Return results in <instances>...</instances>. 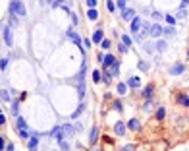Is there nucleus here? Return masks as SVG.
<instances>
[{
  "label": "nucleus",
  "instance_id": "1",
  "mask_svg": "<svg viewBox=\"0 0 189 151\" xmlns=\"http://www.w3.org/2000/svg\"><path fill=\"white\" fill-rule=\"evenodd\" d=\"M10 14L12 16H18V18H23L27 14V8L21 0H12L10 2Z\"/></svg>",
  "mask_w": 189,
  "mask_h": 151
},
{
  "label": "nucleus",
  "instance_id": "2",
  "mask_svg": "<svg viewBox=\"0 0 189 151\" xmlns=\"http://www.w3.org/2000/svg\"><path fill=\"white\" fill-rule=\"evenodd\" d=\"M2 33H4V43H6V47H12V45H14L12 27H10V25H4V27H2Z\"/></svg>",
  "mask_w": 189,
  "mask_h": 151
},
{
  "label": "nucleus",
  "instance_id": "3",
  "mask_svg": "<svg viewBox=\"0 0 189 151\" xmlns=\"http://www.w3.org/2000/svg\"><path fill=\"white\" fill-rule=\"evenodd\" d=\"M66 37H68V39H72V41H73V43H75V45H77V47H79V48L83 47V39H81V37H79V35H77V33H75V31H73V29H68V33H66ZM83 48H85V47H83Z\"/></svg>",
  "mask_w": 189,
  "mask_h": 151
},
{
  "label": "nucleus",
  "instance_id": "4",
  "mask_svg": "<svg viewBox=\"0 0 189 151\" xmlns=\"http://www.w3.org/2000/svg\"><path fill=\"white\" fill-rule=\"evenodd\" d=\"M143 25V19H141V16H135L133 19H131V27H129V31L133 35H137L139 33V27Z\"/></svg>",
  "mask_w": 189,
  "mask_h": 151
},
{
  "label": "nucleus",
  "instance_id": "5",
  "mask_svg": "<svg viewBox=\"0 0 189 151\" xmlns=\"http://www.w3.org/2000/svg\"><path fill=\"white\" fill-rule=\"evenodd\" d=\"M85 91H87V87H85V76H77V93H79V99L85 97Z\"/></svg>",
  "mask_w": 189,
  "mask_h": 151
},
{
  "label": "nucleus",
  "instance_id": "6",
  "mask_svg": "<svg viewBox=\"0 0 189 151\" xmlns=\"http://www.w3.org/2000/svg\"><path fill=\"white\" fill-rule=\"evenodd\" d=\"M126 128H127L126 122L118 120L116 124H114V134H116V136H126Z\"/></svg>",
  "mask_w": 189,
  "mask_h": 151
},
{
  "label": "nucleus",
  "instance_id": "7",
  "mask_svg": "<svg viewBox=\"0 0 189 151\" xmlns=\"http://www.w3.org/2000/svg\"><path fill=\"white\" fill-rule=\"evenodd\" d=\"M116 56L112 54V52H108V54H104V58H102V64H104V68H110V66H114L116 64Z\"/></svg>",
  "mask_w": 189,
  "mask_h": 151
},
{
  "label": "nucleus",
  "instance_id": "8",
  "mask_svg": "<svg viewBox=\"0 0 189 151\" xmlns=\"http://www.w3.org/2000/svg\"><path fill=\"white\" fill-rule=\"evenodd\" d=\"M185 72V64H174L170 68V76H182Z\"/></svg>",
  "mask_w": 189,
  "mask_h": 151
},
{
  "label": "nucleus",
  "instance_id": "9",
  "mask_svg": "<svg viewBox=\"0 0 189 151\" xmlns=\"http://www.w3.org/2000/svg\"><path fill=\"white\" fill-rule=\"evenodd\" d=\"M98 138H100V132H98V128L94 126V128L91 130V134H89V144H91V145H94V144L98 141Z\"/></svg>",
  "mask_w": 189,
  "mask_h": 151
},
{
  "label": "nucleus",
  "instance_id": "10",
  "mask_svg": "<svg viewBox=\"0 0 189 151\" xmlns=\"http://www.w3.org/2000/svg\"><path fill=\"white\" fill-rule=\"evenodd\" d=\"M141 95L145 97V99H153V95H154V85L149 83V85H147V87L141 91Z\"/></svg>",
  "mask_w": 189,
  "mask_h": 151
},
{
  "label": "nucleus",
  "instance_id": "11",
  "mask_svg": "<svg viewBox=\"0 0 189 151\" xmlns=\"http://www.w3.org/2000/svg\"><path fill=\"white\" fill-rule=\"evenodd\" d=\"M133 18H135V12L131 10V8H126V10H122V19H124V22H131Z\"/></svg>",
  "mask_w": 189,
  "mask_h": 151
},
{
  "label": "nucleus",
  "instance_id": "12",
  "mask_svg": "<svg viewBox=\"0 0 189 151\" xmlns=\"http://www.w3.org/2000/svg\"><path fill=\"white\" fill-rule=\"evenodd\" d=\"M48 138H52V140H62L64 134H62V126H56L54 130H52L50 134H48Z\"/></svg>",
  "mask_w": 189,
  "mask_h": 151
},
{
  "label": "nucleus",
  "instance_id": "13",
  "mask_svg": "<svg viewBox=\"0 0 189 151\" xmlns=\"http://www.w3.org/2000/svg\"><path fill=\"white\" fill-rule=\"evenodd\" d=\"M162 31H164V27H160L158 23H154V25H151L149 35H153V37H160V35H162Z\"/></svg>",
  "mask_w": 189,
  "mask_h": 151
},
{
  "label": "nucleus",
  "instance_id": "14",
  "mask_svg": "<svg viewBox=\"0 0 189 151\" xmlns=\"http://www.w3.org/2000/svg\"><path fill=\"white\" fill-rule=\"evenodd\" d=\"M127 128L133 130V132H139V130H141V122H139L137 118H131V120L127 122Z\"/></svg>",
  "mask_w": 189,
  "mask_h": 151
},
{
  "label": "nucleus",
  "instance_id": "15",
  "mask_svg": "<svg viewBox=\"0 0 189 151\" xmlns=\"http://www.w3.org/2000/svg\"><path fill=\"white\" fill-rule=\"evenodd\" d=\"M37 147H39V138L31 136V140L27 141V149H29V151H37Z\"/></svg>",
  "mask_w": 189,
  "mask_h": 151
},
{
  "label": "nucleus",
  "instance_id": "16",
  "mask_svg": "<svg viewBox=\"0 0 189 151\" xmlns=\"http://www.w3.org/2000/svg\"><path fill=\"white\" fill-rule=\"evenodd\" d=\"M126 83H127V87H141V77L133 76V77H129Z\"/></svg>",
  "mask_w": 189,
  "mask_h": 151
},
{
  "label": "nucleus",
  "instance_id": "17",
  "mask_svg": "<svg viewBox=\"0 0 189 151\" xmlns=\"http://www.w3.org/2000/svg\"><path fill=\"white\" fill-rule=\"evenodd\" d=\"M62 134L66 138H72L73 134H75V128H73V126H69V124H64L62 126Z\"/></svg>",
  "mask_w": 189,
  "mask_h": 151
},
{
  "label": "nucleus",
  "instance_id": "18",
  "mask_svg": "<svg viewBox=\"0 0 189 151\" xmlns=\"http://www.w3.org/2000/svg\"><path fill=\"white\" fill-rule=\"evenodd\" d=\"M102 39H104V33H102V29H97V31L93 33V37H91V41H93L94 45H97V43H100Z\"/></svg>",
  "mask_w": 189,
  "mask_h": 151
},
{
  "label": "nucleus",
  "instance_id": "19",
  "mask_svg": "<svg viewBox=\"0 0 189 151\" xmlns=\"http://www.w3.org/2000/svg\"><path fill=\"white\" fill-rule=\"evenodd\" d=\"M87 19H91V22H97V19H98V10H97V8H89Z\"/></svg>",
  "mask_w": 189,
  "mask_h": 151
},
{
  "label": "nucleus",
  "instance_id": "20",
  "mask_svg": "<svg viewBox=\"0 0 189 151\" xmlns=\"http://www.w3.org/2000/svg\"><path fill=\"white\" fill-rule=\"evenodd\" d=\"M16 128H19V130H27V122L23 120L21 116H16Z\"/></svg>",
  "mask_w": 189,
  "mask_h": 151
},
{
  "label": "nucleus",
  "instance_id": "21",
  "mask_svg": "<svg viewBox=\"0 0 189 151\" xmlns=\"http://www.w3.org/2000/svg\"><path fill=\"white\" fill-rule=\"evenodd\" d=\"M10 111H12V114H14V116H19V101H12Z\"/></svg>",
  "mask_w": 189,
  "mask_h": 151
},
{
  "label": "nucleus",
  "instance_id": "22",
  "mask_svg": "<svg viewBox=\"0 0 189 151\" xmlns=\"http://www.w3.org/2000/svg\"><path fill=\"white\" fill-rule=\"evenodd\" d=\"M153 47H154V51L162 52V51H166V41H157V43H154Z\"/></svg>",
  "mask_w": 189,
  "mask_h": 151
},
{
  "label": "nucleus",
  "instance_id": "23",
  "mask_svg": "<svg viewBox=\"0 0 189 151\" xmlns=\"http://www.w3.org/2000/svg\"><path fill=\"white\" fill-rule=\"evenodd\" d=\"M178 103H179V105H183V107H189V97L182 93V95H178Z\"/></svg>",
  "mask_w": 189,
  "mask_h": 151
},
{
  "label": "nucleus",
  "instance_id": "24",
  "mask_svg": "<svg viewBox=\"0 0 189 151\" xmlns=\"http://www.w3.org/2000/svg\"><path fill=\"white\" fill-rule=\"evenodd\" d=\"M127 83H124V81H122V83H118V95H126L127 93Z\"/></svg>",
  "mask_w": 189,
  "mask_h": 151
},
{
  "label": "nucleus",
  "instance_id": "25",
  "mask_svg": "<svg viewBox=\"0 0 189 151\" xmlns=\"http://www.w3.org/2000/svg\"><path fill=\"white\" fill-rule=\"evenodd\" d=\"M164 116H166V109H164V107H158V109H157V120H164Z\"/></svg>",
  "mask_w": 189,
  "mask_h": 151
},
{
  "label": "nucleus",
  "instance_id": "26",
  "mask_svg": "<svg viewBox=\"0 0 189 151\" xmlns=\"http://www.w3.org/2000/svg\"><path fill=\"white\" fill-rule=\"evenodd\" d=\"M110 72V76H118L120 74V60H116V64L112 66V70H108Z\"/></svg>",
  "mask_w": 189,
  "mask_h": 151
},
{
  "label": "nucleus",
  "instance_id": "27",
  "mask_svg": "<svg viewBox=\"0 0 189 151\" xmlns=\"http://www.w3.org/2000/svg\"><path fill=\"white\" fill-rule=\"evenodd\" d=\"M100 47L104 48V51H110V47H112V41H110V39H102V41H100Z\"/></svg>",
  "mask_w": 189,
  "mask_h": 151
},
{
  "label": "nucleus",
  "instance_id": "28",
  "mask_svg": "<svg viewBox=\"0 0 189 151\" xmlns=\"http://www.w3.org/2000/svg\"><path fill=\"white\" fill-rule=\"evenodd\" d=\"M162 35H166V37H174V35H176V29L170 25V27H166V29L162 31Z\"/></svg>",
  "mask_w": 189,
  "mask_h": 151
},
{
  "label": "nucleus",
  "instance_id": "29",
  "mask_svg": "<svg viewBox=\"0 0 189 151\" xmlns=\"http://www.w3.org/2000/svg\"><path fill=\"white\" fill-rule=\"evenodd\" d=\"M16 25H19V18H18V16H12V14H10V27L14 29Z\"/></svg>",
  "mask_w": 189,
  "mask_h": 151
},
{
  "label": "nucleus",
  "instance_id": "30",
  "mask_svg": "<svg viewBox=\"0 0 189 151\" xmlns=\"http://www.w3.org/2000/svg\"><path fill=\"white\" fill-rule=\"evenodd\" d=\"M58 145H60V149H62V151H69V144L64 140V138H62V140H58Z\"/></svg>",
  "mask_w": 189,
  "mask_h": 151
},
{
  "label": "nucleus",
  "instance_id": "31",
  "mask_svg": "<svg viewBox=\"0 0 189 151\" xmlns=\"http://www.w3.org/2000/svg\"><path fill=\"white\" fill-rule=\"evenodd\" d=\"M91 77H93V81H94V83H98V81H102V74H100V72H98V70H94Z\"/></svg>",
  "mask_w": 189,
  "mask_h": 151
},
{
  "label": "nucleus",
  "instance_id": "32",
  "mask_svg": "<svg viewBox=\"0 0 189 151\" xmlns=\"http://www.w3.org/2000/svg\"><path fill=\"white\" fill-rule=\"evenodd\" d=\"M106 10L114 12V10H116V2H114V0H106Z\"/></svg>",
  "mask_w": 189,
  "mask_h": 151
},
{
  "label": "nucleus",
  "instance_id": "33",
  "mask_svg": "<svg viewBox=\"0 0 189 151\" xmlns=\"http://www.w3.org/2000/svg\"><path fill=\"white\" fill-rule=\"evenodd\" d=\"M83 111H85V105H83V103H81V105H79V109H77V111H75V112H73V114H72V118H77V116H79V114H81V112H83Z\"/></svg>",
  "mask_w": 189,
  "mask_h": 151
},
{
  "label": "nucleus",
  "instance_id": "34",
  "mask_svg": "<svg viewBox=\"0 0 189 151\" xmlns=\"http://www.w3.org/2000/svg\"><path fill=\"white\" fill-rule=\"evenodd\" d=\"M122 43H124L126 47H131V37L129 35H122Z\"/></svg>",
  "mask_w": 189,
  "mask_h": 151
},
{
  "label": "nucleus",
  "instance_id": "35",
  "mask_svg": "<svg viewBox=\"0 0 189 151\" xmlns=\"http://www.w3.org/2000/svg\"><path fill=\"white\" fill-rule=\"evenodd\" d=\"M18 136L21 138V140H29V132H27V130H19Z\"/></svg>",
  "mask_w": 189,
  "mask_h": 151
},
{
  "label": "nucleus",
  "instance_id": "36",
  "mask_svg": "<svg viewBox=\"0 0 189 151\" xmlns=\"http://www.w3.org/2000/svg\"><path fill=\"white\" fill-rule=\"evenodd\" d=\"M164 19H166V22H168V23H170V25H172V27H174V25H176V16H164Z\"/></svg>",
  "mask_w": 189,
  "mask_h": 151
},
{
  "label": "nucleus",
  "instance_id": "37",
  "mask_svg": "<svg viewBox=\"0 0 189 151\" xmlns=\"http://www.w3.org/2000/svg\"><path fill=\"white\" fill-rule=\"evenodd\" d=\"M185 8H179V10H178V16H176V19H183V18H185Z\"/></svg>",
  "mask_w": 189,
  "mask_h": 151
},
{
  "label": "nucleus",
  "instance_id": "38",
  "mask_svg": "<svg viewBox=\"0 0 189 151\" xmlns=\"http://www.w3.org/2000/svg\"><path fill=\"white\" fill-rule=\"evenodd\" d=\"M151 109H153V101H151V99H147V103L143 105V111H151Z\"/></svg>",
  "mask_w": 189,
  "mask_h": 151
},
{
  "label": "nucleus",
  "instance_id": "39",
  "mask_svg": "<svg viewBox=\"0 0 189 151\" xmlns=\"http://www.w3.org/2000/svg\"><path fill=\"white\" fill-rule=\"evenodd\" d=\"M0 99H2V101H10V93H8L6 89H4V91L0 93Z\"/></svg>",
  "mask_w": 189,
  "mask_h": 151
},
{
  "label": "nucleus",
  "instance_id": "40",
  "mask_svg": "<svg viewBox=\"0 0 189 151\" xmlns=\"http://www.w3.org/2000/svg\"><path fill=\"white\" fill-rule=\"evenodd\" d=\"M114 109H116L118 112H122V111H124V107H122V103H120V101H114Z\"/></svg>",
  "mask_w": 189,
  "mask_h": 151
},
{
  "label": "nucleus",
  "instance_id": "41",
  "mask_svg": "<svg viewBox=\"0 0 189 151\" xmlns=\"http://www.w3.org/2000/svg\"><path fill=\"white\" fill-rule=\"evenodd\" d=\"M126 2H127V0H118V2H116V6L120 8V10H126Z\"/></svg>",
  "mask_w": 189,
  "mask_h": 151
},
{
  "label": "nucleus",
  "instance_id": "42",
  "mask_svg": "<svg viewBox=\"0 0 189 151\" xmlns=\"http://www.w3.org/2000/svg\"><path fill=\"white\" fill-rule=\"evenodd\" d=\"M122 151H135V145H133V144H127V145L122 147Z\"/></svg>",
  "mask_w": 189,
  "mask_h": 151
},
{
  "label": "nucleus",
  "instance_id": "43",
  "mask_svg": "<svg viewBox=\"0 0 189 151\" xmlns=\"http://www.w3.org/2000/svg\"><path fill=\"white\" fill-rule=\"evenodd\" d=\"M6 66H8V58H2L0 60V70H6Z\"/></svg>",
  "mask_w": 189,
  "mask_h": 151
},
{
  "label": "nucleus",
  "instance_id": "44",
  "mask_svg": "<svg viewBox=\"0 0 189 151\" xmlns=\"http://www.w3.org/2000/svg\"><path fill=\"white\" fill-rule=\"evenodd\" d=\"M69 16H72V23H73V25H77V23H79V19H77V16L73 14V12H72V14H69Z\"/></svg>",
  "mask_w": 189,
  "mask_h": 151
},
{
  "label": "nucleus",
  "instance_id": "45",
  "mask_svg": "<svg viewBox=\"0 0 189 151\" xmlns=\"http://www.w3.org/2000/svg\"><path fill=\"white\" fill-rule=\"evenodd\" d=\"M97 2L98 0H87V6L89 8H97Z\"/></svg>",
  "mask_w": 189,
  "mask_h": 151
},
{
  "label": "nucleus",
  "instance_id": "46",
  "mask_svg": "<svg viewBox=\"0 0 189 151\" xmlns=\"http://www.w3.org/2000/svg\"><path fill=\"white\" fill-rule=\"evenodd\" d=\"M153 18H154V19H157V22H158V19H162L164 16L160 14V12H153Z\"/></svg>",
  "mask_w": 189,
  "mask_h": 151
},
{
  "label": "nucleus",
  "instance_id": "47",
  "mask_svg": "<svg viewBox=\"0 0 189 151\" xmlns=\"http://www.w3.org/2000/svg\"><path fill=\"white\" fill-rule=\"evenodd\" d=\"M64 2H66V0H54V4H52V8H58V6H62Z\"/></svg>",
  "mask_w": 189,
  "mask_h": 151
},
{
  "label": "nucleus",
  "instance_id": "48",
  "mask_svg": "<svg viewBox=\"0 0 189 151\" xmlns=\"http://www.w3.org/2000/svg\"><path fill=\"white\" fill-rule=\"evenodd\" d=\"M6 141H4V138H0V151H4V149H6Z\"/></svg>",
  "mask_w": 189,
  "mask_h": 151
},
{
  "label": "nucleus",
  "instance_id": "49",
  "mask_svg": "<svg viewBox=\"0 0 189 151\" xmlns=\"http://www.w3.org/2000/svg\"><path fill=\"white\" fill-rule=\"evenodd\" d=\"M4 124H6V116L0 112V126H4Z\"/></svg>",
  "mask_w": 189,
  "mask_h": 151
},
{
  "label": "nucleus",
  "instance_id": "50",
  "mask_svg": "<svg viewBox=\"0 0 189 151\" xmlns=\"http://www.w3.org/2000/svg\"><path fill=\"white\" fill-rule=\"evenodd\" d=\"M137 66H139V70H147V68H149V66H147V64H145V62H139V64H137Z\"/></svg>",
  "mask_w": 189,
  "mask_h": 151
},
{
  "label": "nucleus",
  "instance_id": "51",
  "mask_svg": "<svg viewBox=\"0 0 189 151\" xmlns=\"http://www.w3.org/2000/svg\"><path fill=\"white\" fill-rule=\"evenodd\" d=\"M91 43H93L91 39H83V47H91Z\"/></svg>",
  "mask_w": 189,
  "mask_h": 151
},
{
  "label": "nucleus",
  "instance_id": "52",
  "mask_svg": "<svg viewBox=\"0 0 189 151\" xmlns=\"http://www.w3.org/2000/svg\"><path fill=\"white\" fill-rule=\"evenodd\" d=\"M6 151H16V149H14V145H12V144H8L6 145Z\"/></svg>",
  "mask_w": 189,
  "mask_h": 151
},
{
  "label": "nucleus",
  "instance_id": "53",
  "mask_svg": "<svg viewBox=\"0 0 189 151\" xmlns=\"http://www.w3.org/2000/svg\"><path fill=\"white\" fill-rule=\"evenodd\" d=\"M187 4H189V0H183V2H182V8H185Z\"/></svg>",
  "mask_w": 189,
  "mask_h": 151
},
{
  "label": "nucleus",
  "instance_id": "54",
  "mask_svg": "<svg viewBox=\"0 0 189 151\" xmlns=\"http://www.w3.org/2000/svg\"><path fill=\"white\" fill-rule=\"evenodd\" d=\"M2 27H4V25H2V22H0V31H2Z\"/></svg>",
  "mask_w": 189,
  "mask_h": 151
},
{
  "label": "nucleus",
  "instance_id": "55",
  "mask_svg": "<svg viewBox=\"0 0 189 151\" xmlns=\"http://www.w3.org/2000/svg\"><path fill=\"white\" fill-rule=\"evenodd\" d=\"M93 151H100V149H93Z\"/></svg>",
  "mask_w": 189,
  "mask_h": 151
}]
</instances>
